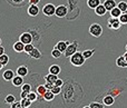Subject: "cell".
Here are the masks:
<instances>
[{
  "label": "cell",
  "mask_w": 127,
  "mask_h": 108,
  "mask_svg": "<svg viewBox=\"0 0 127 108\" xmlns=\"http://www.w3.org/2000/svg\"><path fill=\"white\" fill-rule=\"evenodd\" d=\"M86 59L83 55V51H77L76 54L70 57V64L75 67H81L84 64H85Z\"/></svg>",
  "instance_id": "1"
},
{
  "label": "cell",
  "mask_w": 127,
  "mask_h": 108,
  "mask_svg": "<svg viewBox=\"0 0 127 108\" xmlns=\"http://www.w3.org/2000/svg\"><path fill=\"white\" fill-rule=\"evenodd\" d=\"M78 41L77 40H75V41L70 42L69 45H68L67 49H66V51L64 53V56H65L66 58H70L74 54H76L77 51H78Z\"/></svg>",
  "instance_id": "2"
},
{
  "label": "cell",
  "mask_w": 127,
  "mask_h": 108,
  "mask_svg": "<svg viewBox=\"0 0 127 108\" xmlns=\"http://www.w3.org/2000/svg\"><path fill=\"white\" fill-rule=\"evenodd\" d=\"M89 33L95 38H99L103 33V27L99 24H92L89 27Z\"/></svg>",
  "instance_id": "3"
},
{
  "label": "cell",
  "mask_w": 127,
  "mask_h": 108,
  "mask_svg": "<svg viewBox=\"0 0 127 108\" xmlns=\"http://www.w3.org/2000/svg\"><path fill=\"white\" fill-rule=\"evenodd\" d=\"M122 27V22L119 20V18H113L110 17L107 20V28L110 30H118Z\"/></svg>",
  "instance_id": "4"
},
{
  "label": "cell",
  "mask_w": 127,
  "mask_h": 108,
  "mask_svg": "<svg viewBox=\"0 0 127 108\" xmlns=\"http://www.w3.org/2000/svg\"><path fill=\"white\" fill-rule=\"evenodd\" d=\"M42 13L46 17H51L56 13V7L54 3H46L42 7Z\"/></svg>",
  "instance_id": "5"
},
{
  "label": "cell",
  "mask_w": 127,
  "mask_h": 108,
  "mask_svg": "<svg viewBox=\"0 0 127 108\" xmlns=\"http://www.w3.org/2000/svg\"><path fill=\"white\" fill-rule=\"evenodd\" d=\"M68 13V8L66 6H64V4H60V6L56 7V13L55 16L58 18H64L66 17Z\"/></svg>",
  "instance_id": "6"
},
{
  "label": "cell",
  "mask_w": 127,
  "mask_h": 108,
  "mask_svg": "<svg viewBox=\"0 0 127 108\" xmlns=\"http://www.w3.org/2000/svg\"><path fill=\"white\" fill-rule=\"evenodd\" d=\"M19 40L21 42H24L25 45H28V44H32V40L33 37L31 35V32H24L19 36Z\"/></svg>",
  "instance_id": "7"
},
{
  "label": "cell",
  "mask_w": 127,
  "mask_h": 108,
  "mask_svg": "<svg viewBox=\"0 0 127 108\" xmlns=\"http://www.w3.org/2000/svg\"><path fill=\"white\" fill-rule=\"evenodd\" d=\"M27 11H28V15L30 16V17H36V16H38V13H39L40 10H39L37 4H29Z\"/></svg>",
  "instance_id": "8"
},
{
  "label": "cell",
  "mask_w": 127,
  "mask_h": 108,
  "mask_svg": "<svg viewBox=\"0 0 127 108\" xmlns=\"http://www.w3.org/2000/svg\"><path fill=\"white\" fill-rule=\"evenodd\" d=\"M2 78H3L6 81H11V80L15 78V71L11 70V69H7L6 71L2 73Z\"/></svg>",
  "instance_id": "9"
},
{
  "label": "cell",
  "mask_w": 127,
  "mask_h": 108,
  "mask_svg": "<svg viewBox=\"0 0 127 108\" xmlns=\"http://www.w3.org/2000/svg\"><path fill=\"white\" fill-rule=\"evenodd\" d=\"M101 100H103V104L105 106H112L115 103V97H113L112 95H106L104 96V98H101Z\"/></svg>",
  "instance_id": "10"
},
{
  "label": "cell",
  "mask_w": 127,
  "mask_h": 108,
  "mask_svg": "<svg viewBox=\"0 0 127 108\" xmlns=\"http://www.w3.org/2000/svg\"><path fill=\"white\" fill-rule=\"evenodd\" d=\"M69 44H70L69 41H63V40H62V41H58L57 44L55 45V48L58 49V50H60L62 53H65Z\"/></svg>",
  "instance_id": "11"
},
{
  "label": "cell",
  "mask_w": 127,
  "mask_h": 108,
  "mask_svg": "<svg viewBox=\"0 0 127 108\" xmlns=\"http://www.w3.org/2000/svg\"><path fill=\"white\" fill-rule=\"evenodd\" d=\"M12 48H13V50H15L16 53H22V51L25 50V44L24 42H21L20 40H18V41H16L15 44H13Z\"/></svg>",
  "instance_id": "12"
},
{
  "label": "cell",
  "mask_w": 127,
  "mask_h": 108,
  "mask_svg": "<svg viewBox=\"0 0 127 108\" xmlns=\"http://www.w3.org/2000/svg\"><path fill=\"white\" fill-rule=\"evenodd\" d=\"M11 82H12V85L15 87H21L22 85H24V77H21V76H15V78H13L12 80H11Z\"/></svg>",
  "instance_id": "13"
},
{
  "label": "cell",
  "mask_w": 127,
  "mask_h": 108,
  "mask_svg": "<svg viewBox=\"0 0 127 108\" xmlns=\"http://www.w3.org/2000/svg\"><path fill=\"white\" fill-rule=\"evenodd\" d=\"M103 4L105 6V8L107 9V11H110L112 9H114L115 7H117V3L115 0H105Z\"/></svg>",
  "instance_id": "14"
},
{
  "label": "cell",
  "mask_w": 127,
  "mask_h": 108,
  "mask_svg": "<svg viewBox=\"0 0 127 108\" xmlns=\"http://www.w3.org/2000/svg\"><path fill=\"white\" fill-rule=\"evenodd\" d=\"M16 73H17V75L18 76H21V77H26L27 75H28V68H27L26 66H24V65H22V66H19L17 68V71H16Z\"/></svg>",
  "instance_id": "15"
},
{
  "label": "cell",
  "mask_w": 127,
  "mask_h": 108,
  "mask_svg": "<svg viewBox=\"0 0 127 108\" xmlns=\"http://www.w3.org/2000/svg\"><path fill=\"white\" fill-rule=\"evenodd\" d=\"M116 66L119 68H127V61L124 58V56H119L116 59Z\"/></svg>",
  "instance_id": "16"
},
{
  "label": "cell",
  "mask_w": 127,
  "mask_h": 108,
  "mask_svg": "<svg viewBox=\"0 0 127 108\" xmlns=\"http://www.w3.org/2000/svg\"><path fill=\"white\" fill-rule=\"evenodd\" d=\"M106 12H107V9L105 8V6L104 4H99L98 7H97L96 9H95V13H96L97 16H99V17H101V16H105Z\"/></svg>",
  "instance_id": "17"
},
{
  "label": "cell",
  "mask_w": 127,
  "mask_h": 108,
  "mask_svg": "<svg viewBox=\"0 0 127 108\" xmlns=\"http://www.w3.org/2000/svg\"><path fill=\"white\" fill-rule=\"evenodd\" d=\"M29 56H30L32 59H40V58L42 57V54L40 53V50L38 48H33V50L29 54Z\"/></svg>",
  "instance_id": "18"
},
{
  "label": "cell",
  "mask_w": 127,
  "mask_h": 108,
  "mask_svg": "<svg viewBox=\"0 0 127 108\" xmlns=\"http://www.w3.org/2000/svg\"><path fill=\"white\" fill-rule=\"evenodd\" d=\"M60 71H62V69H60V67L58 66V65H51V66L49 67V74L58 76L60 74Z\"/></svg>",
  "instance_id": "19"
},
{
  "label": "cell",
  "mask_w": 127,
  "mask_h": 108,
  "mask_svg": "<svg viewBox=\"0 0 127 108\" xmlns=\"http://www.w3.org/2000/svg\"><path fill=\"white\" fill-rule=\"evenodd\" d=\"M109 13H110V17H113V18H119L122 16V10L118 8V7H115L114 9H112V10L109 11Z\"/></svg>",
  "instance_id": "20"
},
{
  "label": "cell",
  "mask_w": 127,
  "mask_h": 108,
  "mask_svg": "<svg viewBox=\"0 0 127 108\" xmlns=\"http://www.w3.org/2000/svg\"><path fill=\"white\" fill-rule=\"evenodd\" d=\"M47 90H48V89L46 88V86H45V85H39V86H37L36 93H37L38 95L40 96V97H42V96H44L45 94L47 93Z\"/></svg>",
  "instance_id": "21"
},
{
  "label": "cell",
  "mask_w": 127,
  "mask_h": 108,
  "mask_svg": "<svg viewBox=\"0 0 127 108\" xmlns=\"http://www.w3.org/2000/svg\"><path fill=\"white\" fill-rule=\"evenodd\" d=\"M100 4V0H87V6L92 9H96Z\"/></svg>",
  "instance_id": "22"
},
{
  "label": "cell",
  "mask_w": 127,
  "mask_h": 108,
  "mask_svg": "<svg viewBox=\"0 0 127 108\" xmlns=\"http://www.w3.org/2000/svg\"><path fill=\"white\" fill-rule=\"evenodd\" d=\"M42 98H44V100H46V102H51V100H54V98H55V94L51 90H47V93L42 96Z\"/></svg>",
  "instance_id": "23"
},
{
  "label": "cell",
  "mask_w": 127,
  "mask_h": 108,
  "mask_svg": "<svg viewBox=\"0 0 127 108\" xmlns=\"http://www.w3.org/2000/svg\"><path fill=\"white\" fill-rule=\"evenodd\" d=\"M58 79V77L56 75H53V74H48V75L45 76V80L46 82H51V84H55V81Z\"/></svg>",
  "instance_id": "24"
},
{
  "label": "cell",
  "mask_w": 127,
  "mask_h": 108,
  "mask_svg": "<svg viewBox=\"0 0 127 108\" xmlns=\"http://www.w3.org/2000/svg\"><path fill=\"white\" fill-rule=\"evenodd\" d=\"M94 54H95V49H86V50L83 51V55L85 57V59H89Z\"/></svg>",
  "instance_id": "25"
},
{
  "label": "cell",
  "mask_w": 127,
  "mask_h": 108,
  "mask_svg": "<svg viewBox=\"0 0 127 108\" xmlns=\"http://www.w3.org/2000/svg\"><path fill=\"white\" fill-rule=\"evenodd\" d=\"M21 105L24 106L25 108H28V107H30L31 106V104H32V102H31L30 99H29L28 97H26V98H21Z\"/></svg>",
  "instance_id": "26"
},
{
  "label": "cell",
  "mask_w": 127,
  "mask_h": 108,
  "mask_svg": "<svg viewBox=\"0 0 127 108\" xmlns=\"http://www.w3.org/2000/svg\"><path fill=\"white\" fill-rule=\"evenodd\" d=\"M15 102H16V98L13 95H8V96H6V98H4V103H6V104L12 105Z\"/></svg>",
  "instance_id": "27"
},
{
  "label": "cell",
  "mask_w": 127,
  "mask_h": 108,
  "mask_svg": "<svg viewBox=\"0 0 127 108\" xmlns=\"http://www.w3.org/2000/svg\"><path fill=\"white\" fill-rule=\"evenodd\" d=\"M62 54H63V53H62L60 50H58V49L54 48V49H53V51H51V57L55 58V59H58V58H60Z\"/></svg>",
  "instance_id": "28"
},
{
  "label": "cell",
  "mask_w": 127,
  "mask_h": 108,
  "mask_svg": "<svg viewBox=\"0 0 127 108\" xmlns=\"http://www.w3.org/2000/svg\"><path fill=\"white\" fill-rule=\"evenodd\" d=\"M8 62H9V56L8 55L3 54L2 56H0V64H2L3 66H6Z\"/></svg>",
  "instance_id": "29"
},
{
  "label": "cell",
  "mask_w": 127,
  "mask_h": 108,
  "mask_svg": "<svg viewBox=\"0 0 127 108\" xmlns=\"http://www.w3.org/2000/svg\"><path fill=\"white\" fill-rule=\"evenodd\" d=\"M21 91L27 93V94H29L30 91H32V90H31V85L30 84H24L21 86Z\"/></svg>",
  "instance_id": "30"
},
{
  "label": "cell",
  "mask_w": 127,
  "mask_h": 108,
  "mask_svg": "<svg viewBox=\"0 0 127 108\" xmlns=\"http://www.w3.org/2000/svg\"><path fill=\"white\" fill-rule=\"evenodd\" d=\"M117 7H118L119 9L122 10V12H125L127 10V2L126 1H121L117 3Z\"/></svg>",
  "instance_id": "31"
},
{
  "label": "cell",
  "mask_w": 127,
  "mask_h": 108,
  "mask_svg": "<svg viewBox=\"0 0 127 108\" xmlns=\"http://www.w3.org/2000/svg\"><path fill=\"white\" fill-rule=\"evenodd\" d=\"M33 48H35V47H33V45H32V44L25 45V50H24V51H25L26 54H28V55H29V54H30L31 51L33 50Z\"/></svg>",
  "instance_id": "32"
},
{
  "label": "cell",
  "mask_w": 127,
  "mask_h": 108,
  "mask_svg": "<svg viewBox=\"0 0 127 108\" xmlns=\"http://www.w3.org/2000/svg\"><path fill=\"white\" fill-rule=\"evenodd\" d=\"M28 98L31 100L32 103H35L36 100L38 99V96H37V93H33V91H30V93L28 94Z\"/></svg>",
  "instance_id": "33"
},
{
  "label": "cell",
  "mask_w": 127,
  "mask_h": 108,
  "mask_svg": "<svg viewBox=\"0 0 127 108\" xmlns=\"http://www.w3.org/2000/svg\"><path fill=\"white\" fill-rule=\"evenodd\" d=\"M90 108H105L104 106L105 105L104 104H100V103H98V102H93V103H90Z\"/></svg>",
  "instance_id": "34"
},
{
  "label": "cell",
  "mask_w": 127,
  "mask_h": 108,
  "mask_svg": "<svg viewBox=\"0 0 127 108\" xmlns=\"http://www.w3.org/2000/svg\"><path fill=\"white\" fill-rule=\"evenodd\" d=\"M119 20H121L122 25H127V13L126 12L122 13V16L119 17Z\"/></svg>",
  "instance_id": "35"
},
{
  "label": "cell",
  "mask_w": 127,
  "mask_h": 108,
  "mask_svg": "<svg viewBox=\"0 0 127 108\" xmlns=\"http://www.w3.org/2000/svg\"><path fill=\"white\" fill-rule=\"evenodd\" d=\"M8 1L15 6H21L22 3H25V0H8Z\"/></svg>",
  "instance_id": "36"
},
{
  "label": "cell",
  "mask_w": 127,
  "mask_h": 108,
  "mask_svg": "<svg viewBox=\"0 0 127 108\" xmlns=\"http://www.w3.org/2000/svg\"><path fill=\"white\" fill-rule=\"evenodd\" d=\"M51 91H53L55 95H58V94H60L62 93V87H58V86H54L53 88L50 89Z\"/></svg>",
  "instance_id": "37"
},
{
  "label": "cell",
  "mask_w": 127,
  "mask_h": 108,
  "mask_svg": "<svg viewBox=\"0 0 127 108\" xmlns=\"http://www.w3.org/2000/svg\"><path fill=\"white\" fill-rule=\"evenodd\" d=\"M55 86H58V87H63V85H64V80L63 79H60V78H58L57 80L55 81Z\"/></svg>",
  "instance_id": "38"
},
{
  "label": "cell",
  "mask_w": 127,
  "mask_h": 108,
  "mask_svg": "<svg viewBox=\"0 0 127 108\" xmlns=\"http://www.w3.org/2000/svg\"><path fill=\"white\" fill-rule=\"evenodd\" d=\"M45 86H46V88L48 89V90H50V89L53 88V87L55 86V85H54V84H51V82H46V84H45Z\"/></svg>",
  "instance_id": "39"
},
{
  "label": "cell",
  "mask_w": 127,
  "mask_h": 108,
  "mask_svg": "<svg viewBox=\"0 0 127 108\" xmlns=\"http://www.w3.org/2000/svg\"><path fill=\"white\" fill-rule=\"evenodd\" d=\"M40 0H29V4H38Z\"/></svg>",
  "instance_id": "40"
},
{
  "label": "cell",
  "mask_w": 127,
  "mask_h": 108,
  "mask_svg": "<svg viewBox=\"0 0 127 108\" xmlns=\"http://www.w3.org/2000/svg\"><path fill=\"white\" fill-rule=\"evenodd\" d=\"M26 97H28V94L21 91V93H20V98H26Z\"/></svg>",
  "instance_id": "41"
},
{
  "label": "cell",
  "mask_w": 127,
  "mask_h": 108,
  "mask_svg": "<svg viewBox=\"0 0 127 108\" xmlns=\"http://www.w3.org/2000/svg\"><path fill=\"white\" fill-rule=\"evenodd\" d=\"M3 54H4V48L1 46V45H0V56H2Z\"/></svg>",
  "instance_id": "42"
},
{
  "label": "cell",
  "mask_w": 127,
  "mask_h": 108,
  "mask_svg": "<svg viewBox=\"0 0 127 108\" xmlns=\"http://www.w3.org/2000/svg\"><path fill=\"white\" fill-rule=\"evenodd\" d=\"M123 56H124V58H125V59H126V61H127V50H126V53L124 54Z\"/></svg>",
  "instance_id": "43"
},
{
  "label": "cell",
  "mask_w": 127,
  "mask_h": 108,
  "mask_svg": "<svg viewBox=\"0 0 127 108\" xmlns=\"http://www.w3.org/2000/svg\"><path fill=\"white\" fill-rule=\"evenodd\" d=\"M2 68H3V65H2V64H0V70H1Z\"/></svg>",
  "instance_id": "44"
},
{
  "label": "cell",
  "mask_w": 127,
  "mask_h": 108,
  "mask_svg": "<svg viewBox=\"0 0 127 108\" xmlns=\"http://www.w3.org/2000/svg\"><path fill=\"white\" fill-rule=\"evenodd\" d=\"M83 108H90V106H84Z\"/></svg>",
  "instance_id": "45"
},
{
  "label": "cell",
  "mask_w": 127,
  "mask_h": 108,
  "mask_svg": "<svg viewBox=\"0 0 127 108\" xmlns=\"http://www.w3.org/2000/svg\"><path fill=\"white\" fill-rule=\"evenodd\" d=\"M0 45H1V38H0Z\"/></svg>",
  "instance_id": "46"
},
{
  "label": "cell",
  "mask_w": 127,
  "mask_h": 108,
  "mask_svg": "<svg viewBox=\"0 0 127 108\" xmlns=\"http://www.w3.org/2000/svg\"><path fill=\"white\" fill-rule=\"evenodd\" d=\"M126 50H127V45H126Z\"/></svg>",
  "instance_id": "47"
},
{
  "label": "cell",
  "mask_w": 127,
  "mask_h": 108,
  "mask_svg": "<svg viewBox=\"0 0 127 108\" xmlns=\"http://www.w3.org/2000/svg\"><path fill=\"white\" fill-rule=\"evenodd\" d=\"M125 12H126V13H127V10H126V11H125Z\"/></svg>",
  "instance_id": "48"
}]
</instances>
